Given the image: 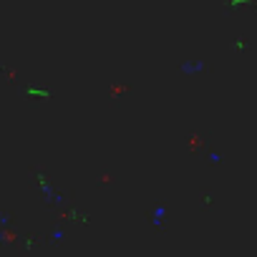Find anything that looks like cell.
I'll use <instances>...</instances> for the list:
<instances>
[{"label":"cell","instance_id":"1","mask_svg":"<svg viewBox=\"0 0 257 257\" xmlns=\"http://www.w3.org/2000/svg\"><path fill=\"white\" fill-rule=\"evenodd\" d=\"M162 219H164V209H157V212H154V222L159 224Z\"/></svg>","mask_w":257,"mask_h":257}]
</instances>
